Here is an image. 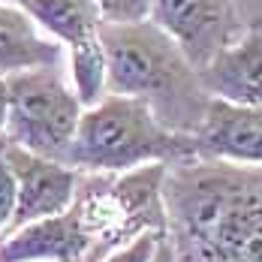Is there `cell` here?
I'll use <instances>...</instances> for the list:
<instances>
[{
    "mask_svg": "<svg viewBox=\"0 0 262 262\" xmlns=\"http://www.w3.org/2000/svg\"><path fill=\"white\" fill-rule=\"evenodd\" d=\"M166 229L178 262H262V169L181 160L163 178Z\"/></svg>",
    "mask_w": 262,
    "mask_h": 262,
    "instance_id": "obj_1",
    "label": "cell"
},
{
    "mask_svg": "<svg viewBox=\"0 0 262 262\" xmlns=\"http://www.w3.org/2000/svg\"><path fill=\"white\" fill-rule=\"evenodd\" d=\"M105 54V94L130 97L151 108L160 127L196 136L208 112V91L199 70L151 21L100 27Z\"/></svg>",
    "mask_w": 262,
    "mask_h": 262,
    "instance_id": "obj_2",
    "label": "cell"
},
{
    "mask_svg": "<svg viewBox=\"0 0 262 262\" xmlns=\"http://www.w3.org/2000/svg\"><path fill=\"white\" fill-rule=\"evenodd\" d=\"M181 160H196L193 136L160 127L151 108L139 100L105 94L81 112L67 166L81 175H124L151 163L172 166Z\"/></svg>",
    "mask_w": 262,
    "mask_h": 262,
    "instance_id": "obj_3",
    "label": "cell"
},
{
    "mask_svg": "<svg viewBox=\"0 0 262 262\" xmlns=\"http://www.w3.org/2000/svg\"><path fill=\"white\" fill-rule=\"evenodd\" d=\"M163 178V163L124 175H81L70 211L88 244V262H103L139 235L166 229Z\"/></svg>",
    "mask_w": 262,
    "mask_h": 262,
    "instance_id": "obj_4",
    "label": "cell"
},
{
    "mask_svg": "<svg viewBox=\"0 0 262 262\" xmlns=\"http://www.w3.org/2000/svg\"><path fill=\"white\" fill-rule=\"evenodd\" d=\"M6 81L9 115L0 142L67 166L76 127L84 112L67 79V70H30Z\"/></svg>",
    "mask_w": 262,
    "mask_h": 262,
    "instance_id": "obj_5",
    "label": "cell"
},
{
    "mask_svg": "<svg viewBox=\"0 0 262 262\" xmlns=\"http://www.w3.org/2000/svg\"><path fill=\"white\" fill-rule=\"evenodd\" d=\"M33 25L67 52V79L81 108L105 97V54L100 46L103 15L94 0H21Z\"/></svg>",
    "mask_w": 262,
    "mask_h": 262,
    "instance_id": "obj_6",
    "label": "cell"
},
{
    "mask_svg": "<svg viewBox=\"0 0 262 262\" xmlns=\"http://www.w3.org/2000/svg\"><path fill=\"white\" fill-rule=\"evenodd\" d=\"M148 21L160 27L199 73L244 30L235 0H148Z\"/></svg>",
    "mask_w": 262,
    "mask_h": 262,
    "instance_id": "obj_7",
    "label": "cell"
},
{
    "mask_svg": "<svg viewBox=\"0 0 262 262\" xmlns=\"http://www.w3.org/2000/svg\"><path fill=\"white\" fill-rule=\"evenodd\" d=\"M0 154L18 187V202H15V214L9 223V235L27 223L57 217L73 205L81 172L63 166V163H54V160L36 157L25 148L6 145V142H0Z\"/></svg>",
    "mask_w": 262,
    "mask_h": 262,
    "instance_id": "obj_8",
    "label": "cell"
},
{
    "mask_svg": "<svg viewBox=\"0 0 262 262\" xmlns=\"http://www.w3.org/2000/svg\"><path fill=\"white\" fill-rule=\"evenodd\" d=\"M196 160H226L262 169V108L211 97L202 127L193 136Z\"/></svg>",
    "mask_w": 262,
    "mask_h": 262,
    "instance_id": "obj_9",
    "label": "cell"
},
{
    "mask_svg": "<svg viewBox=\"0 0 262 262\" xmlns=\"http://www.w3.org/2000/svg\"><path fill=\"white\" fill-rule=\"evenodd\" d=\"M199 79L214 100L262 108V18L247 21L235 42L217 54Z\"/></svg>",
    "mask_w": 262,
    "mask_h": 262,
    "instance_id": "obj_10",
    "label": "cell"
},
{
    "mask_svg": "<svg viewBox=\"0 0 262 262\" xmlns=\"http://www.w3.org/2000/svg\"><path fill=\"white\" fill-rule=\"evenodd\" d=\"M30 70H67V52L33 25L18 3L0 0V79Z\"/></svg>",
    "mask_w": 262,
    "mask_h": 262,
    "instance_id": "obj_11",
    "label": "cell"
},
{
    "mask_svg": "<svg viewBox=\"0 0 262 262\" xmlns=\"http://www.w3.org/2000/svg\"><path fill=\"white\" fill-rule=\"evenodd\" d=\"M105 25L148 21V0H94Z\"/></svg>",
    "mask_w": 262,
    "mask_h": 262,
    "instance_id": "obj_12",
    "label": "cell"
},
{
    "mask_svg": "<svg viewBox=\"0 0 262 262\" xmlns=\"http://www.w3.org/2000/svg\"><path fill=\"white\" fill-rule=\"evenodd\" d=\"M15 202H18V187H15V178H12L6 160L0 154V241L9 235V223H12V214H15Z\"/></svg>",
    "mask_w": 262,
    "mask_h": 262,
    "instance_id": "obj_13",
    "label": "cell"
},
{
    "mask_svg": "<svg viewBox=\"0 0 262 262\" xmlns=\"http://www.w3.org/2000/svg\"><path fill=\"white\" fill-rule=\"evenodd\" d=\"M163 232H148V235H139L136 241H130L127 247H121V250H115L108 259L103 262H151L154 256V250H157V241Z\"/></svg>",
    "mask_w": 262,
    "mask_h": 262,
    "instance_id": "obj_14",
    "label": "cell"
},
{
    "mask_svg": "<svg viewBox=\"0 0 262 262\" xmlns=\"http://www.w3.org/2000/svg\"><path fill=\"white\" fill-rule=\"evenodd\" d=\"M6 115H9V81L0 79V139L6 130Z\"/></svg>",
    "mask_w": 262,
    "mask_h": 262,
    "instance_id": "obj_15",
    "label": "cell"
},
{
    "mask_svg": "<svg viewBox=\"0 0 262 262\" xmlns=\"http://www.w3.org/2000/svg\"><path fill=\"white\" fill-rule=\"evenodd\" d=\"M151 262H178V259H175V253H172V247H169V241H166V235H160L157 250H154Z\"/></svg>",
    "mask_w": 262,
    "mask_h": 262,
    "instance_id": "obj_16",
    "label": "cell"
},
{
    "mask_svg": "<svg viewBox=\"0 0 262 262\" xmlns=\"http://www.w3.org/2000/svg\"><path fill=\"white\" fill-rule=\"evenodd\" d=\"M3 3H21V0H3Z\"/></svg>",
    "mask_w": 262,
    "mask_h": 262,
    "instance_id": "obj_17",
    "label": "cell"
}]
</instances>
